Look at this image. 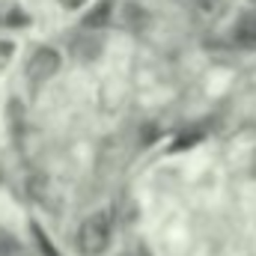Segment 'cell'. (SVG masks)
Wrapping results in <instances>:
<instances>
[{
	"instance_id": "cell-1",
	"label": "cell",
	"mask_w": 256,
	"mask_h": 256,
	"mask_svg": "<svg viewBox=\"0 0 256 256\" xmlns=\"http://www.w3.org/2000/svg\"><path fill=\"white\" fill-rule=\"evenodd\" d=\"M110 242V224L104 214H92L78 230V250L80 256H102Z\"/></svg>"
},
{
	"instance_id": "cell-2",
	"label": "cell",
	"mask_w": 256,
	"mask_h": 256,
	"mask_svg": "<svg viewBox=\"0 0 256 256\" xmlns=\"http://www.w3.org/2000/svg\"><path fill=\"white\" fill-rule=\"evenodd\" d=\"M57 68H60V54L54 48H36L33 57H30V63H27V78L33 84H42V80L54 78Z\"/></svg>"
},
{
	"instance_id": "cell-3",
	"label": "cell",
	"mask_w": 256,
	"mask_h": 256,
	"mask_svg": "<svg viewBox=\"0 0 256 256\" xmlns=\"http://www.w3.org/2000/svg\"><path fill=\"white\" fill-rule=\"evenodd\" d=\"M236 42L238 45H256V15H244L236 24Z\"/></svg>"
},
{
	"instance_id": "cell-4",
	"label": "cell",
	"mask_w": 256,
	"mask_h": 256,
	"mask_svg": "<svg viewBox=\"0 0 256 256\" xmlns=\"http://www.w3.org/2000/svg\"><path fill=\"white\" fill-rule=\"evenodd\" d=\"M0 24L21 27V24H27V15H24L15 3H0Z\"/></svg>"
},
{
	"instance_id": "cell-5",
	"label": "cell",
	"mask_w": 256,
	"mask_h": 256,
	"mask_svg": "<svg viewBox=\"0 0 256 256\" xmlns=\"http://www.w3.org/2000/svg\"><path fill=\"white\" fill-rule=\"evenodd\" d=\"M60 3H63L66 9H78V6H84L86 0H60Z\"/></svg>"
},
{
	"instance_id": "cell-6",
	"label": "cell",
	"mask_w": 256,
	"mask_h": 256,
	"mask_svg": "<svg viewBox=\"0 0 256 256\" xmlns=\"http://www.w3.org/2000/svg\"><path fill=\"white\" fill-rule=\"evenodd\" d=\"M128 256H146V250H143V248H134V250H131Z\"/></svg>"
},
{
	"instance_id": "cell-7",
	"label": "cell",
	"mask_w": 256,
	"mask_h": 256,
	"mask_svg": "<svg viewBox=\"0 0 256 256\" xmlns=\"http://www.w3.org/2000/svg\"><path fill=\"white\" fill-rule=\"evenodd\" d=\"M254 176H256V155H254Z\"/></svg>"
}]
</instances>
